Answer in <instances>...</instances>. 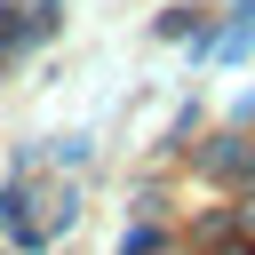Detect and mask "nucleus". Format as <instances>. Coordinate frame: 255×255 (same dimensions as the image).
<instances>
[{"label":"nucleus","instance_id":"1","mask_svg":"<svg viewBox=\"0 0 255 255\" xmlns=\"http://www.w3.org/2000/svg\"><path fill=\"white\" fill-rule=\"evenodd\" d=\"M151 247H159V239H151V231H135V239H128V255H151Z\"/></svg>","mask_w":255,"mask_h":255}]
</instances>
